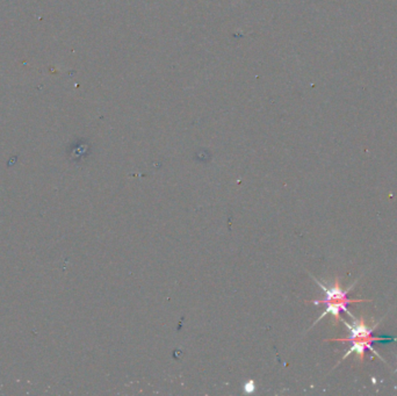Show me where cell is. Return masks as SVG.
<instances>
[{"label":"cell","mask_w":397,"mask_h":396,"mask_svg":"<svg viewBox=\"0 0 397 396\" xmlns=\"http://www.w3.org/2000/svg\"><path fill=\"white\" fill-rule=\"evenodd\" d=\"M342 322L345 324V327L350 331L349 337L347 338H331V339H327V341H325V342L350 343L351 344L349 351H347V352L342 357V359H340L339 363H342L343 360H345L351 353H355L358 357L359 363L362 364L364 363L366 352H367V351H370V352L376 354V356L379 357L380 359L383 361V363H385V360L383 359L382 356H381L379 352H376V351L373 349V344L379 341L380 342L383 341V339H394V338L374 337L373 333H374V330H375L377 328V326H379L380 322H376L373 327H368L367 324H366L364 318H361L360 320H358L357 318H355L353 324H350L349 322H346V321L344 319H342Z\"/></svg>","instance_id":"cell-1"},{"label":"cell","mask_w":397,"mask_h":396,"mask_svg":"<svg viewBox=\"0 0 397 396\" xmlns=\"http://www.w3.org/2000/svg\"><path fill=\"white\" fill-rule=\"evenodd\" d=\"M310 277H311L313 280L316 281V284L323 289V292L325 294V296L323 297V299H317V300L310 301V302L313 303V304H324L325 305V310L323 311V314L316 320V322H313L312 326H315L316 323H319L320 321L324 318V316H327L329 314H330L332 318L335 319V324L337 326L339 322H342V311H346L347 314H349L351 318L354 320L355 316L353 314H351V311L349 310V309H347V305L351 304V303L370 302V299L354 300V299H350L349 297V293L354 288L357 281H355L353 285H351L349 288L343 289L342 286H340L338 277H336L335 282L332 284L331 287L325 286L323 282H321L319 279H316L315 277H313V275L310 274Z\"/></svg>","instance_id":"cell-2"},{"label":"cell","mask_w":397,"mask_h":396,"mask_svg":"<svg viewBox=\"0 0 397 396\" xmlns=\"http://www.w3.org/2000/svg\"><path fill=\"white\" fill-rule=\"evenodd\" d=\"M255 389H256V386H255V383H253V382H251V386H249V384H245V387H244L245 391H252V390H255Z\"/></svg>","instance_id":"cell-3"}]
</instances>
